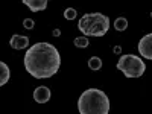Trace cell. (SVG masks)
<instances>
[{
    "label": "cell",
    "mask_w": 152,
    "mask_h": 114,
    "mask_svg": "<svg viewBox=\"0 0 152 114\" xmlns=\"http://www.w3.org/2000/svg\"><path fill=\"white\" fill-rule=\"evenodd\" d=\"M88 67H90V70L93 72H97L102 69V59H100L99 56H91L90 59H88Z\"/></svg>",
    "instance_id": "30bf717a"
},
{
    "label": "cell",
    "mask_w": 152,
    "mask_h": 114,
    "mask_svg": "<svg viewBox=\"0 0 152 114\" xmlns=\"http://www.w3.org/2000/svg\"><path fill=\"white\" fill-rule=\"evenodd\" d=\"M78 29L84 37H104L110 29V18L100 12L84 14L78 21Z\"/></svg>",
    "instance_id": "3957f363"
},
{
    "label": "cell",
    "mask_w": 152,
    "mask_h": 114,
    "mask_svg": "<svg viewBox=\"0 0 152 114\" xmlns=\"http://www.w3.org/2000/svg\"><path fill=\"white\" fill-rule=\"evenodd\" d=\"M73 44H75L76 47H79V49H85V47L90 46V41H88L87 37H78V38H75Z\"/></svg>",
    "instance_id": "7c38bea8"
},
{
    "label": "cell",
    "mask_w": 152,
    "mask_h": 114,
    "mask_svg": "<svg viewBox=\"0 0 152 114\" xmlns=\"http://www.w3.org/2000/svg\"><path fill=\"white\" fill-rule=\"evenodd\" d=\"M117 70H120L126 78H140L146 70V64L137 55H122L117 61Z\"/></svg>",
    "instance_id": "277c9868"
},
{
    "label": "cell",
    "mask_w": 152,
    "mask_h": 114,
    "mask_svg": "<svg viewBox=\"0 0 152 114\" xmlns=\"http://www.w3.org/2000/svg\"><path fill=\"white\" fill-rule=\"evenodd\" d=\"M9 76H11V72H9L8 64L3 62V61H0V87H3L5 84H8Z\"/></svg>",
    "instance_id": "9c48e42d"
},
{
    "label": "cell",
    "mask_w": 152,
    "mask_h": 114,
    "mask_svg": "<svg viewBox=\"0 0 152 114\" xmlns=\"http://www.w3.org/2000/svg\"><path fill=\"white\" fill-rule=\"evenodd\" d=\"M9 46L12 49H17V50H23V49H26L29 46V38L28 37H24V35H12L11 37V40H9Z\"/></svg>",
    "instance_id": "52a82bcc"
},
{
    "label": "cell",
    "mask_w": 152,
    "mask_h": 114,
    "mask_svg": "<svg viewBox=\"0 0 152 114\" xmlns=\"http://www.w3.org/2000/svg\"><path fill=\"white\" fill-rule=\"evenodd\" d=\"M50 96H52V91H50L49 87H44V85H40L35 88L34 91V100L37 104H47L50 100Z\"/></svg>",
    "instance_id": "8992f818"
},
{
    "label": "cell",
    "mask_w": 152,
    "mask_h": 114,
    "mask_svg": "<svg viewBox=\"0 0 152 114\" xmlns=\"http://www.w3.org/2000/svg\"><path fill=\"white\" fill-rule=\"evenodd\" d=\"M24 69L35 79H47L58 73L61 67V55L50 43H37L28 47L23 58Z\"/></svg>",
    "instance_id": "6da1fadb"
},
{
    "label": "cell",
    "mask_w": 152,
    "mask_h": 114,
    "mask_svg": "<svg viewBox=\"0 0 152 114\" xmlns=\"http://www.w3.org/2000/svg\"><path fill=\"white\" fill-rule=\"evenodd\" d=\"M138 53L146 59H152V34H146L142 37V40L138 41Z\"/></svg>",
    "instance_id": "5b68a950"
},
{
    "label": "cell",
    "mask_w": 152,
    "mask_h": 114,
    "mask_svg": "<svg viewBox=\"0 0 152 114\" xmlns=\"http://www.w3.org/2000/svg\"><path fill=\"white\" fill-rule=\"evenodd\" d=\"M126 28H128V20L125 17H119V18L114 20V29L116 31L123 32V31H126Z\"/></svg>",
    "instance_id": "8fae6325"
},
{
    "label": "cell",
    "mask_w": 152,
    "mask_h": 114,
    "mask_svg": "<svg viewBox=\"0 0 152 114\" xmlns=\"http://www.w3.org/2000/svg\"><path fill=\"white\" fill-rule=\"evenodd\" d=\"M52 35H53V37H59V35H61V31H59V29H55Z\"/></svg>",
    "instance_id": "2e32d148"
},
{
    "label": "cell",
    "mask_w": 152,
    "mask_h": 114,
    "mask_svg": "<svg viewBox=\"0 0 152 114\" xmlns=\"http://www.w3.org/2000/svg\"><path fill=\"white\" fill-rule=\"evenodd\" d=\"M76 9L75 8H67V9H64V18H67V20H76Z\"/></svg>",
    "instance_id": "4fadbf2b"
},
{
    "label": "cell",
    "mask_w": 152,
    "mask_h": 114,
    "mask_svg": "<svg viewBox=\"0 0 152 114\" xmlns=\"http://www.w3.org/2000/svg\"><path fill=\"white\" fill-rule=\"evenodd\" d=\"M78 111L81 114H108L110 99L99 88H88L78 99Z\"/></svg>",
    "instance_id": "7a4b0ae2"
},
{
    "label": "cell",
    "mask_w": 152,
    "mask_h": 114,
    "mask_svg": "<svg viewBox=\"0 0 152 114\" xmlns=\"http://www.w3.org/2000/svg\"><path fill=\"white\" fill-rule=\"evenodd\" d=\"M23 26L26 28V29H34L35 23H34L32 18H24V20H23Z\"/></svg>",
    "instance_id": "5bb4252c"
},
{
    "label": "cell",
    "mask_w": 152,
    "mask_h": 114,
    "mask_svg": "<svg viewBox=\"0 0 152 114\" xmlns=\"http://www.w3.org/2000/svg\"><path fill=\"white\" fill-rule=\"evenodd\" d=\"M23 3L26 5L32 12H38V11H44L47 8V0H23Z\"/></svg>",
    "instance_id": "ba28073f"
},
{
    "label": "cell",
    "mask_w": 152,
    "mask_h": 114,
    "mask_svg": "<svg viewBox=\"0 0 152 114\" xmlns=\"http://www.w3.org/2000/svg\"><path fill=\"white\" fill-rule=\"evenodd\" d=\"M113 52L116 53V55H120V53H122V47H120V46H116V47L113 49Z\"/></svg>",
    "instance_id": "9a60e30c"
}]
</instances>
